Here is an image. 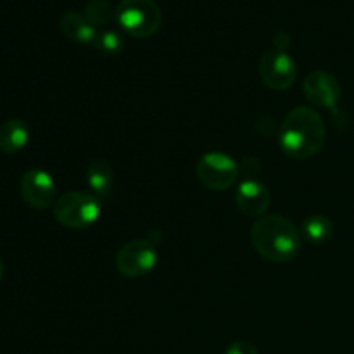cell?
I'll list each match as a JSON object with an SVG mask.
<instances>
[{"mask_svg":"<svg viewBox=\"0 0 354 354\" xmlns=\"http://www.w3.org/2000/svg\"><path fill=\"white\" fill-rule=\"evenodd\" d=\"M19 192L24 203L33 209H47L57 201V187L45 169H28L21 176Z\"/></svg>","mask_w":354,"mask_h":354,"instance_id":"obj_8","label":"cell"},{"mask_svg":"<svg viewBox=\"0 0 354 354\" xmlns=\"http://www.w3.org/2000/svg\"><path fill=\"white\" fill-rule=\"evenodd\" d=\"M93 47L106 55H116L124 48V40L118 31L114 30H102L97 31Z\"/></svg>","mask_w":354,"mask_h":354,"instance_id":"obj_16","label":"cell"},{"mask_svg":"<svg viewBox=\"0 0 354 354\" xmlns=\"http://www.w3.org/2000/svg\"><path fill=\"white\" fill-rule=\"evenodd\" d=\"M303 90L306 99L313 104L315 107L320 109H332L337 107V102L341 100V85H339L337 78L327 71H311L310 75L304 78Z\"/></svg>","mask_w":354,"mask_h":354,"instance_id":"obj_9","label":"cell"},{"mask_svg":"<svg viewBox=\"0 0 354 354\" xmlns=\"http://www.w3.org/2000/svg\"><path fill=\"white\" fill-rule=\"evenodd\" d=\"M196 175L206 189L221 192L237 182L239 165L225 152H207L197 161Z\"/></svg>","mask_w":354,"mask_h":354,"instance_id":"obj_5","label":"cell"},{"mask_svg":"<svg viewBox=\"0 0 354 354\" xmlns=\"http://www.w3.org/2000/svg\"><path fill=\"white\" fill-rule=\"evenodd\" d=\"M251 242L263 259L270 263L292 261L301 251V232L280 214L259 216L251 227Z\"/></svg>","mask_w":354,"mask_h":354,"instance_id":"obj_2","label":"cell"},{"mask_svg":"<svg viewBox=\"0 0 354 354\" xmlns=\"http://www.w3.org/2000/svg\"><path fill=\"white\" fill-rule=\"evenodd\" d=\"M273 44H275V48H279V50H286L287 45L290 44V38L286 33H277L273 37Z\"/></svg>","mask_w":354,"mask_h":354,"instance_id":"obj_18","label":"cell"},{"mask_svg":"<svg viewBox=\"0 0 354 354\" xmlns=\"http://www.w3.org/2000/svg\"><path fill=\"white\" fill-rule=\"evenodd\" d=\"M225 354H259L258 349L251 344V342L245 341H237L234 344L228 346L227 353Z\"/></svg>","mask_w":354,"mask_h":354,"instance_id":"obj_17","label":"cell"},{"mask_svg":"<svg viewBox=\"0 0 354 354\" xmlns=\"http://www.w3.org/2000/svg\"><path fill=\"white\" fill-rule=\"evenodd\" d=\"M30 140V130L23 120L10 118L0 124V151L3 154H17L23 151Z\"/></svg>","mask_w":354,"mask_h":354,"instance_id":"obj_12","label":"cell"},{"mask_svg":"<svg viewBox=\"0 0 354 354\" xmlns=\"http://www.w3.org/2000/svg\"><path fill=\"white\" fill-rule=\"evenodd\" d=\"M83 16L90 21L93 28H102L116 17V10H113L107 0H90L83 9Z\"/></svg>","mask_w":354,"mask_h":354,"instance_id":"obj_15","label":"cell"},{"mask_svg":"<svg viewBox=\"0 0 354 354\" xmlns=\"http://www.w3.org/2000/svg\"><path fill=\"white\" fill-rule=\"evenodd\" d=\"M116 19L130 37L149 38L161 28L162 12L156 0H121Z\"/></svg>","mask_w":354,"mask_h":354,"instance_id":"obj_4","label":"cell"},{"mask_svg":"<svg viewBox=\"0 0 354 354\" xmlns=\"http://www.w3.org/2000/svg\"><path fill=\"white\" fill-rule=\"evenodd\" d=\"M59 28H61L62 35L75 44L92 45L95 40L97 30L78 10H68V12L62 14Z\"/></svg>","mask_w":354,"mask_h":354,"instance_id":"obj_11","label":"cell"},{"mask_svg":"<svg viewBox=\"0 0 354 354\" xmlns=\"http://www.w3.org/2000/svg\"><path fill=\"white\" fill-rule=\"evenodd\" d=\"M235 204L248 216L259 218L268 211L272 204V194L265 183L249 178L244 180L235 190Z\"/></svg>","mask_w":354,"mask_h":354,"instance_id":"obj_10","label":"cell"},{"mask_svg":"<svg viewBox=\"0 0 354 354\" xmlns=\"http://www.w3.org/2000/svg\"><path fill=\"white\" fill-rule=\"evenodd\" d=\"M325 123L320 114L308 106L294 107L283 120L279 142L283 154L294 159H310L325 144Z\"/></svg>","mask_w":354,"mask_h":354,"instance_id":"obj_1","label":"cell"},{"mask_svg":"<svg viewBox=\"0 0 354 354\" xmlns=\"http://www.w3.org/2000/svg\"><path fill=\"white\" fill-rule=\"evenodd\" d=\"M158 265V251L147 239L127 242L116 254V268L128 279H138L152 272Z\"/></svg>","mask_w":354,"mask_h":354,"instance_id":"obj_6","label":"cell"},{"mask_svg":"<svg viewBox=\"0 0 354 354\" xmlns=\"http://www.w3.org/2000/svg\"><path fill=\"white\" fill-rule=\"evenodd\" d=\"M52 207H54V218L57 223L71 230H82V228L92 227L99 220L102 213V201L92 192L71 190L57 197Z\"/></svg>","mask_w":354,"mask_h":354,"instance_id":"obj_3","label":"cell"},{"mask_svg":"<svg viewBox=\"0 0 354 354\" xmlns=\"http://www.w3.org/2000/svg\"><path fill=\"white\" fill-rule=\"evenodd\" d=\"M2 277H3V263L2 259H0V280H2Z\"/></svg>","mask_w":354,"mask_h":354,"instance_id":"obj_19","label":"cell"},{"mask_svg":"<svg viewBox=\"0 0 354 354\" xmlns=\"http://www.w3.org/2000/svg\"><path fill=\"white\" fill-rule=\"evenodd\" d=\"M86 182L93 196L99 197L100 201L107 199L114 185V173L109 162L104 159H95L90 162L86 168Z\"/></svg>","mask_w":354,"mask_h":354,"instance_id":"obj_13","label":"cell"},{"mask_svg":"<svg viewBox=\"0 0 354 354\" xmlns=\"http://www.w3.org/2000/svg\"><path fill=\"white\" fill-rule=\"evenodd\" d=\"M334 234V225L325 214H313L303 223V235L311 244H324Z\"/></svg>","mask_w":354,"mask_h":354,"instance_id":"obj_14","label":"cell"},{"mask_svg":"<svg viewBox=\"0 0 354 354\" xmlns=\"http://www.w3.org/2000/svg\"><path fill=\"white\" fill-rule=\"evenodd\" d=\"M259 76L268 88L282 92L290 88L297 78V66L286 50L272 48L259 61Z\"/></svg>","mask_w":354,"mask_h":354,"instance_id":"obj_7","label":"cell"}]
</instances>
